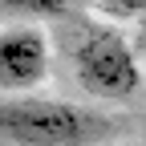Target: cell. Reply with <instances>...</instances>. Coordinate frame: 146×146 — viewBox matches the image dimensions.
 <instances>
[{
	"label": "cell",
	"instance_id": "1",
	"mask_svg": "<svg viewBox=\"0 0 146 146\" xmlns=\"http://www.w3.org/2000/svg\"><path fill=\"white\" fill-rule=\"evenodd\" d=\"M0 130L12 146H102L114 130L106 114L61 98H4Z\"/></svg>",
	"mask_w": 146,
	"mask_h": 146
},
{
	"label": "cell",
	"instance_id": "2",
	"mask_svg": "<svg viewBox=\"0 0 146 146\" xmlns=\"http://www.w3.org/2000/svg\"><path fill=\"white\" fill-rule=\"evenodd\" d=\"M73 77L98 102H130L142 89V65L118 29L85 25L73 41Z\"/></svg>",
	"mask_w": 146,
	"mask_h": 146
},
{
	"label": "cell",
	"instance_id": "3",
	"mask_svg": "<svg viewBox=\"0 0 146 146\" xmlns=\"http://www.w3.org/2000/svg\"><path fill=\"white\" fill-rule=\"evenodd\" d=\"M53 49L49 33L33 21H4L0 29V89L4 98H25L49 77Z\"/></svg>",
	"mask_w": 146,
	"mask_h": 146
},
{
	"label": "cell",
	"instance_id": "4",
	"mask_svg": "<svg viewBox=\"0 0 146 146\" xmlns=\"http://www.w3.org/2000/svg\"><path fill=\"white\" fill-rule=\"evenodd\" d=\"M8 21H45V16H65L69 0H0Z\"/></svg>",
	"mask_w": 146,
	"mask_h": 146
},
{
	"label": "cell",
	"instance_id": "5",
	"mask_svg": "<svg viewBox=\"0 0 146 146\" xmlns=\"http://www.w3.org/2000/svg\"><path fill=\"white\" fill-rule=\"evenodd\" d=\"M94 8L118 21H134V16H146V0H94Z\"/></svg>",
	"mask_w": 146,
	"mask_h": 146
}]
</instances>
